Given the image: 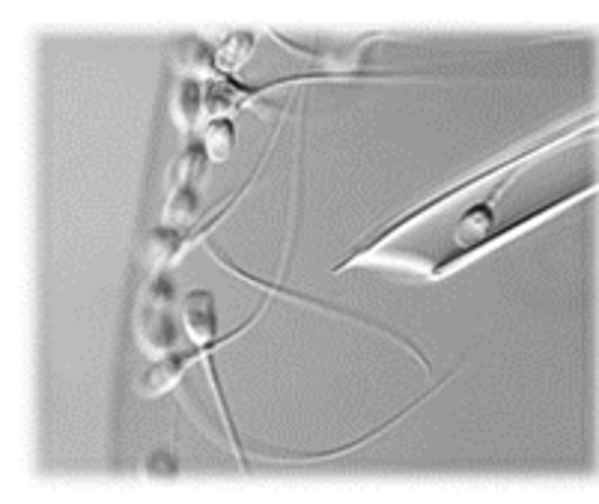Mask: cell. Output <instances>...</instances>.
I'll list each match as a JSON object with an SVG mask.
<instances>
[{
	"label": "cell",
	"mask_w": 599,
	"mask_h": 504,
	"mask_svg": "<svg viewBox=\"0 0 599 504\" xmlns=\"http://www.w3.org/2000/svg\"><path fill=\"white\" fill-rule=\"evenodd\" d=\"M135 335L146 356L155 361L179 349V320H176V287L165 271L153 275L141 290L135 310Z\"/></svg>",
	"instance_id": "cell-1"
},
{
	"label": "cell",
	"mask_w": 599,
	"mask_h": 504,
	"mask_svg": "<svg viewBox=\"0 0 599 504\" xmlns=\"http://www.w3.org/2000/svg\"><path fill=\"white\" fill-rule=\"evenodd\" d=\"M183 322L192 335L194 347L206 349L218 343V308L209 290H192L183 299Z\"/></svg>",
	"instance_id": "cell-2"
},
{
	"label": "cell",
	"mask_w": 599,
	"mask_h": 504,
	"mask_svg": "<svg viewBox=\"0 0 599 504\" xmlns=\"http://www.w3.org/2000/svg\"><path fill=\"white\" fill-rule=\"evenodd\" d=\"M197 359H200L197 347L194 349L179 347L176 352L165 356V359H158L153 368L146 370L144 382H141V394H144V398H158V394L171 391V388L179 382V377L185 373V368H188V364H194Z\"/></svg>",
	"instance_id": "cell-3"
},
{
	"label": "cell",
	"mask_w": 599,
	"mask_h": 504,
	"mask_svg": "<svg viewBox=\"0 0 599 504\" xmlns=\"http://www.w3.org/2000/svg\"><path fill=\"white\" fill-rule=\"evenodd\" d=\"M206 111V88L194 75H185L174 93V120L185 135H192Z\"/></svg>",
	"instance_id": "cell-4"
},
{
	"label": "cell",
	"mask_w": 599,
	"mask_h": 504,
	"mask_svg": "<svg viewBox=\"0 0 599 504\" xmlns=\"http://www.w3.org/2000/svg\"><path fill=\"white\" fill-rule=\"evenodd\" d=\"M185 245V233L174 230V227H167L162 224L158 230L149 233V239H146V263H149V269L153 275L165 269L167 263H174L179 254H183Z\"/></svg>",
	"instance_id": "cell-5"
},
{
	"label": "cell",
	"mask_w": 599,
	"mask_h": 504,
	"mask_svg": "<svg viewBox=\"0 0 599 504\" xmlns=\"http://www.w3.org/2000/svg\"><path fill=\"white\" fill-rule=\"evenodd\" d=\"M200 213V192L197 185H174L165 204V224L174 230H188V224Z\"/></svg>",
	"instance_id": "cell-6"
},
{
	"label": "cell",
	"mask_w": 599,
	"mask_h": 504,
	"mask_svg": "<svg viewBox=\"0 0 599 504\" xmlns=\"http://www.w3.org/2000/svg\"><path fill=\"white\" fill-rule=\"evenodd\" d=\"M254 51V33H233V37H227L215 49V69H221L224 75H230V72H239L242 69V63L248 58H251Z\"/></svg>",
	"instance_id": "cell-7"
},
{
	"label": "cell",
	"mask_w": 599,
	"mask_h": 504,
	"mask_svg": "<svg viewBox=\"0 0 599 504\" xmlns=\"http://www.w3.org/2000/svg\"><path fill=\"white\" fill-rule=\"evenodd\" d=\"M206 167H209V153L204 144H192L179 158H176L174 171H171V183L174 185H197L204 179Z\"/></svg>",
	"instance_id": "cell-8"
},
{
	"label": "cell",
	"mask_w": 599,
	"mask_h": 504,
	"mask_svg": "<svg viewBox=\"0 0 599 504\" xmlns=\"http://www.w3.org/2000/svg\"><path fill=\"white\" fill-rule=\"evenodd\" d=\"M200 144L206 146V153H209L213 162H227L233 153V144H236V126H233V120H227V116L213 120V123L204 128Z\"/></svg>",
	"instance_id": "cell-9"
}]
</instances>
